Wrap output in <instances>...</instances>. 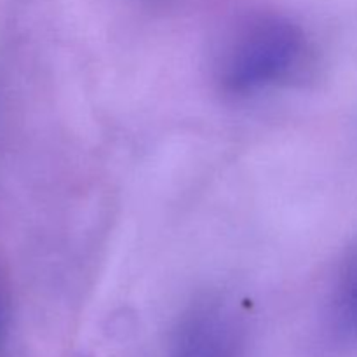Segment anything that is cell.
Segmentation results:
<instances>
[{
  "instance_id": "2",
  "label": "cell",
  "mask_w": 357,
  "mask_h": 357,
  "mask_svg": "<svg viewBox=\"0 0 357 357\" xmlns=\"http://www.w3.org/2000/svg\"><path fill=\"white\" fill-rule=\"evenodd\" d=\"M241 351L239 316L220 300H204L181 319L169 357H241Z\"/></svg>"
},
{
  "instance_id": "1",
  "label": "cell",
  "mask_w": 357,
  "mask_h": 357,
  "mask_svg": "<svg viewBox=\"0 0 357 357\" xmlns=\"http://www.w3.org/2000/svg\"><path fill=\"white\" fill-rule=\"evenodd\" d=\"M309 56L305 31L274 14L251 17L220 54L218 82L227 94L253 96L298 75Z\"/></svg>"
},
{
  "instance_id": "3",
  "label": "cell",
  "mask_w": 357,
  "mask_h": 357,
  "mask_svg": "<svg viewBox=\"0 0 357 357\" xmlns=\"http://www.w3.org/2000/svg\"><path fill=\"white\" fill-rule=\"evenodd\" d=\"M330 326L340 342L357 338V237L337 274L330 303Z\"/></svg>"
}]
</instances>
